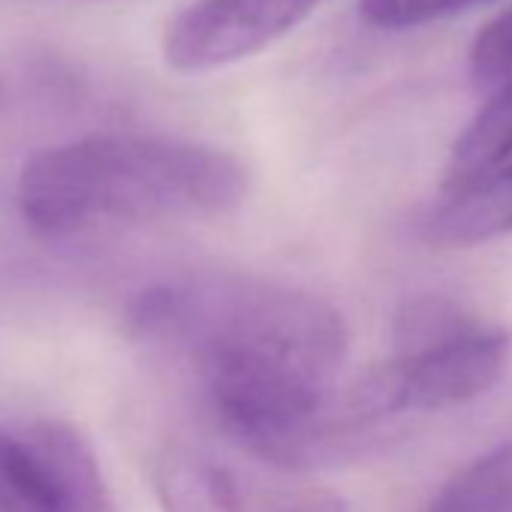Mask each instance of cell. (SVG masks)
<instances>
[{
	"instance_id": "cell-2",
	"label": "cell",
	"mask_w": 512,
	"mask_h": 512,
	"mask_svg": "<svg viewBox=\"0 0 512 512\" xmlns=\"http://www.w3.org/2000/svg\"><path fill=\"white\" fill-rule=\"evenodd\" d=\"M250 187L247 166L214 145L91 133L37 151L19 175V211L49 238L109 223L199 220L235 211Z\"/></svg>"
},
{
	"instance_id": "cell-5",
	"label": "cell",
	"mask_w": 512,
	"mask_h": 512,
	"mask_svg": "<svg viewBox=\"0 0 512 512\" xmlns=\"http://www.w3.org/2000/svg\"><path fill=\"white\" fill-rule=\"evenodd\" d=\"M323 0H193L163 34L175 73L199 76L266 52L296 31Z\"/></svg>"
},
{
	"instance_id": "cell-4",
	"label": "cell",
	"mask_w": 512,
	"mask_h": 512,
	"mask_svg": "<svg viewBox=\"0 0 512 512\" xmlns=\"http://www.w3.org/2000/svg\"><path fill=\"white\" fill-rule=\"evenodd\" d=\"M512 338L473 323L449 338L377 365L395 416L437 413L491 392L509 368Z\"/></svg>"
},
{
	"instance_id": "cell-11",
	"label": "cell",
	"mask_w": 512,
	"mask_h": 512,
	"mask_svg": "<svg viewBox=\"0 0 512 512\" xmlns=\"http://www.w3.org/2000/svg\"><path fill=\"white\" fill-rule=\"evenodd\" d=\"M467 67L470 79L482 88L497 91L512 82V7L482 25V31L473 37Z\"/></svg>"
},
{
	"instance_id": "cell-1",
	"label": "cell",
	"mask_w": 512,
	"mask_h": 512,
	"mask_svg": "<svg viewBox=\"0 0 512 512\" xmlns=\"http://www.w3.org/2000/svg\"><path fill=\"white\" fill-rule=\"evenodd\" d=\"M130 332L193 380L250 458L287 473L335 461L332 404L350 341L317 293L235 272L187 275L148 287Z\"/></svg>"
},
{
	"instance_id": "cell-7",
	"label": "cell",
	"mask_w": 512,
	"mask_h": 512,
	"mask_svg": "<svg viewBox=\"0 0 512 512\" xmlns=\"http://www.w3.org/2000/svg\"><path fill=\"white\" fill-rule=\"evenodd\" d=\"M0 512H58V479L46 422L0 431Z\"/></svg>"
},
{
	"instance_id": "cell-8",
	"label": "cell",
	"mask_w": 512,
	"mask_h": 512,
	"mask_svg": "<svg viewBox=\"0 0 512 512\" xmlns=\"http://www.w3.org/2000/svg\"><path fill=\"white\" fill-rule=\"evenodd\" d=\"M512 160V82L497 88L452 148L443 190L476 181Z\"/></svg>"
},
{
	"instance_id": "cell-10",
	"label": "cell",
	"mask_w": 512,
	"mask_h": 512,
	"mask_svg": "<svg viewBox=\"0 0 512 512\" xmlns=\"http://www.w3.org/2000/svg\"><path fill=\"white\" fill-rule=\"evenodd\" d=\"M485 0H359V16L380 31H407L452 19Z\"/></svg>"
},
{
	"instance_id": "cell-9",
	"label": "cell",
	"mask_w": 512,
	"mask_h": 512,
	"mask_svg": "<svg viewBox=\"0 0 512 512\" xmlns=\"http://www.w3.org/2000/svg\"><path fill=\"white\" fill-rule=\"evenodd\" d=\"M425 512H512V437L461 467Z\"/></svg>"
},
{
	"instance_id": "cell-3",
	"label": "cell",
	"mask_w": 512,
	"mask_h": 512,
	"mask_svg": "<svg viewBox=\"0 0 512 512\" xmlns=\"http://www.w3.org/2000/svg\"><path fill=\"white\" fill-rule=\"evenodd\" d=\"M163 512H347V500L263 461L199 443H172L154 467Z\"/></svg>"
},
{
	"instance_id": "cell-6",
	"label": "cell",
	"mask_w": 512,
	"mask_h": 512,
	"mask_svg": "<svg viewBox=\"0 0 512 512\" xmlns=\"http://www.w3.org/2000/svg\"><path fill=\"white\" fill-rule=\"evenodd\" d=\"M512 232V160L500 169L440 190L422 220V238L437 247H467Z\"/></svg>"
}]
</instances>
